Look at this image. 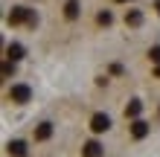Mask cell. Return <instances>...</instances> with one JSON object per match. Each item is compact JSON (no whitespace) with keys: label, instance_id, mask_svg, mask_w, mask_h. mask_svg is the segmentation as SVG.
Wrapping results in <instances>:
<instances>
[{"label":"cell","instance_id":"6da1fadb","mask_svg":"<svg viewBox=\"0 0 160 157\" xmlns=\"http://www.w3.org/2000/svg\"><path fill=\"white\" fill-rule=\"evenodd\" d=\"M9 99L18 102V105H23V102H29V99H32V90L26 87V85H12V87H9Z\"/></svg>","mask_w":160,"mask_h":157},{"label":"cell","instance_id":"7a4b0ae2","mask_svg":"<svg viewBox=\"0 0 160 157\" xmlns=\"http://www.w3.org/2000/svg\"><path fill=\"white\" fill-rule=\"evenodd\" d=\"M12 26H18V23H26L29 21V9H23V6H12V12H9V17H6Z\"/></svg>","mask_w":160,"mask_h":157},{"label":"cell","instance_id":"3957f363","mask_svg":"<svg viewBox=\"0 0 160 157\" xmlns=\"http://www.w3.org/2000/svg\"><path fill=\"white\" fill-rule=\"evenodd\" d=\"M90 128H93L96 134L108 131V128H111V116H108V114H93V119H90Z\"/></svg>","mask_w":160,"mask_h":157},{"label":"cell","instance_id":"277c9868","mask_svg":"<svg viewBox=\"0 0 160 157\" xmlns=\"http://www.w3.org/2000/svg\"><path fill=\"white\" fill-rule=\"evenodd\" d=\"M146 134H148V122H143V119H134V122H131V137H134V140H143Z\"/></svg>","mask_w":160,"mask_h":157},{"label":"cell","instance_id":"5b68a950","mask_svg":"<svg viewBox=\"0 0 160 157\" xmlns=\"http://www.w3.org/2000/svg\"><path fill=\"white\" fill-rule=\"evenodd\" d=\"M6 151L12 154V157H26V143L23 140H12V143L6 145Z\"/></svg>","mask_w":160,"mask_h":157},{"label":"cell","instance_id":"8992f818","mask_svg":"<svg viewBox=\"0 0 160 157\" xmlns=\"http://www.w3.org/2000/svg\"><path fill=\"white\" fill-rule=\"evenodd\" d=\"M82 157H102V145L96 140H88L84 149H82Z\"/></svg>","mask_w":160,"mask_h":157},{"label":"cell","instance_id":"52a82bcc","mask_svg":"<svg viewBox=\"0 0 160 157\" xmlns=\"http://www.w3.org/2000/svg\"><path fill=\"white\" fill-rule=\"evenodd\" d=\"M52 137V122H41L38 128H35V140L44 143V140H50Z\"/></svg>","mask_w":160,"mask_h":157},{"label":"cell","instance_id":"ba28073f","mask_svg":"<svg viewBox=\"0 0 160 157\" xmlns=\"http://www.w3.org/2000/svg\"><path fill=\"white\" fill-rule=\"evenodd\" d=\"M6 58L9 61H21L23 58V47H21V44H9V47H6Z\"/></svg>","mask_w":160,"mask_h":157},{"label":"cell","instance_id":"9c48e42d","mask_svg":"<svg viewBox=\"0 0 160 157\" xmlns=\"http://www.w3.org/2000/svg\"><path fill=\"white\" fill-rule=\"evenodd\" d=\"M140 110H143V102H128V108H125V119H137L140 116Z\"/></svg>","mask_w":160,"mask_h":157},{"label":"cell","instance_id":"30bf717a","mask_svg":"<svg viewBox=\"0 0 160 157\" xmlns=\"http://www.w3.org/2000/svg\"><path fill=\"white\" fill-rule=\"evenodd\" d=\"M64 15H67L70 21L79 17V0H67V3H64Z\"/></svg>","mask_w":160,"mask_h":157},{"label":"cell","instance_id":"8fae6325","mask_svg":"<svg viewBox=\"0 0 160 157\" xmlns=\"http://www.w3.org/2000/svg\"><path fill=\"white\" fill-rule=\"evenodd\" d=\"M125 23H128V26H140V23H143V12H137V9H131V12L125 15Z\"/></svg>","mask_w":160,"mask_h":157},{"label":"cell","instance_id":"7c38bea8","mask_svg":"<svg viewBox=\"0 0 160 157\" xmlns=\"http://www.w3.org/2000/svg\"><path fill=\"white\" fill-rule=\"evenodd\" d=\"M96 21H99L102 26H108L111 21H114V17H111V12H99V17H96Z\"/></svg>","mask_w":160,"mask_h":157},{"label":"cell","instance_id":"4fadbf2b","mask_svg":"<svg viewBox=\"0 0 160 157\" xmlns=\"http://www.w3.org/2000/svg\"><path fill=\"white\" fill-rule=\"evenodd\" d=\"M148 58H152L154 64H160V47H152V50H148Z\"/></svg>","mask_w":160,"mask_h":157},{"label":"cell","instance_id":"5bb4252c","mask_svg":"<svg viewBox=\"0 0 160 157\" xmlns=\"http://www.w3.org/2000/svg\"><path fill=\"white\" fill-rule=\"evenodd\" d=\"M9 76H12V61L6 58V64H3V79H9Z\"/></svg>","mask_w":160,"mask_h":157},{"label":"cell","instance_id":"9a60e30c","mask_svg":"<svg viewBox=\"0 0 160 157\" xmlns=\"http://www.w3.org/2000/svg\"><path fill=\"white\" fill-rule=\"evenodd\" d=\"M154 76H157V79H160V64H157V70H154Z\"/></svg>","mask_w":160,"mask_h":157},{"label":"cell","instance_id":"2e32d148","mask_svg":"<svg viewBox=\"0 0 160 157\" xmlns=\"http://www.w3.org/2000/svg\"><path fill=\"white\" fill-rule=\"evenodd\" d=\"M154 6H157V12H160V0H157V3H154Z\"/></svg>","mask_w":160,"mask_h":157},{"label":"cell","instance_id":"e0dca14e","mask_svg":"<svg viewBox=\"0 0 160 157\" xmlns=\"http://www.w3.org/2000/svg\"><path fill=\"white\" fill-rule=\"evenodd\" d=\"M117 3H128V0H117Z\"/></svg>","mask_w":160,"mask_h":157}]
</instances>
